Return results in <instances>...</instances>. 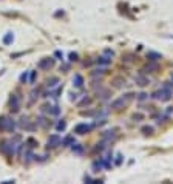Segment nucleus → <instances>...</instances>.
<instances>
[{
	"label": "nucleus",
	"mask_w": 173,
	"mask_h": 184,
	"mask_svg": "<svg viewBox=\"0 0 173 184\" xmlns=\"http://www.w3.org/2000/svg\"><path fill=\"white\" fill-rule=\"evenodd\" d=\"M73 152H76V153H82V147H80L79 144H73Z\"/></svg>",
	"instance_id": "15"
},
{
	"label": "nucleus",
	"mask_w": 173,
	"mask_h": 184,
	"mask_svg": "<svg viewBox=\"0 0 173 184\" xmlns=\"http://www.w3.org/2000/svg\"><path fill=\"white\" fill-rule=\"evenodd\" d=\"M145 97H147V94H145V93H141V94H139V99H141V101H144Z\"/></svg>",
	"instance_id": "21"
},
{
	"label": "nucleus",
	"mask_w": 173,
	"mask_h": 184,
	"mask_svg": "<svg viewBox=\"0 0 173 184\" xmlns=\"http://www.w3.org/2000/svg\"><path fill=\"white\" fill-rule=\"evenodd\" d=\"M125 102H127V101L124 99V97H119V99H116V101L111 104V108H116V110H117V108H121V107L125 105Z\"/></svg>",
	"instance_id": "7"
},
{
	"label": "nucleus",
	"mask_w": 173,
	"mask_h": 184,
	"mask_svg": "<svg viewBox=\"0 0 173 184\" xmlns=\"http://www.w3.org/2000/svg\"><path fill=\"white\" fill-rule=\"evenodd\" d=\"M3 42H5V43H11V42H13V34H8V36L3 39Z\"/></svg>",
	"instance_id": "19"
},
{
	"label": "nucleus",
	"mask_w": 173,
	"mask_h": 184,
	"mask_svg": "<svg viewBox=\"0 0 173 184\" xmlns=\"http://www.w3.org/2000/svg\"><path fill=\"white\" fill-rule=\"evenodd\" d=\"M147 57L150 59V61H158V59H161V54H158V53H148Z\"/></svg>",
	"instance_id": "11"
},
{
	"label": "nucleus",
	"mask_w": 173,
	"mask_h": 184,
	"mask_svg": "<svg viewBox=\"0 0 173 184\" xmlns=\"http://www.w3.org/2000/svg\"><path fill=\"white\" fill-rule=\"evenodd\" d=\"M77 54H76V53H71V54H70V61H77Z\"/></svg>",
	"instance_id": "20"
},
{
	"label": "nucleus",
	"mask_w": 173,
	"mask_h": 184,
	"mask_svg": "<svg viewBox=\"0 0 173 184\" xmlns=\"http://www.w3.org/2000/svg\"><path fill=\"white\" fill-rule=\"evenodd\" d=\"M97 63L108 65V63H111V59H108V57H101V59H97Z\"/></svg>",
	"instance_id": "13"
},
{
	"label": "nucleus",
	"mask_w": 173,
	"mask_h": 184,
	"mask_svg": "<svg viewBox=\"0 0 173 184\" xmlns=\"http://www.w3.org/2000/svg\"><path fill=\"white\" fill-rule=\"evenodd\" d=\"M60 142H62V139L59 135H51V136L48 138V147H57Z\"/></svg>",
	"instance_id": "3"
},
{
	"label": "nucleus",
	"mask_w": 173,
	"mask_h": 184,
	"mask_svg": "<svg viewBox=\"0 0 173 184\" xmlns=\"http://www.w3.org/2000/svg\"><path fill=\"white\" fill-rule=\"evenodd\" d=\"M54 65V59H42V61L39 62V68L40 70H48L51 68Z\"/></svg>",
	"instance_id": "4"
},
{
	"label": "nucleus",
	"mask_w": 173,
	"mask_h": 184,
	"mask_svg": "<svg viewBox=\"0 0 173 184\" xmlns=\"http://www.w3.org/2000/svg\"><path fill=\"white\" fill-rule=\"evenodd\" d=\"M142 132L145 135H151V133H153V128H151V127H142Z\"/></svg>",
	"instance_id": "17"
},
{
	"label": "nucleus",
	"mask_w": 173,
	"mask_h": 184,
	"mask_svg": "<svg viewBox=\"0 0 173 184\" xmlns=\"http://www.w3.org/2000/svg\"><path fill=\"white\" fill-rule=\"evenodd\" d=\"M20 80H22V82H26V74H22L20 76Z\"/></svg>",
	"instance_id": "22"
},
{
	"label": "nucleus",
	"mask_w": 173,
	"mask_h": 184,
	"mask_svg": "<svg viewBox=\"0 0 173 184\" xmlns=\"http://www.w3.org/2000/svg\"><path fill=\"white\" fill-rule=\"evenodd\" d=\"M20 125L23 127V128H26V130H34V125H31V124H30V119H28V118H23V119H22Z\"/></svg>",
	"instance_id": "8"
},
{
	"label": "nucleus",
	"mask_w": 173,
	"mask_h": 184,
	"mask_svg": "<svg viewBox=\"0 0 173 184\" xmlns=\"http://www.w3.org/2000/svg\"><path fill=\"white\" fill-rule=\"evenodd\" d=\"M74 142V138L73 136H67L65 139H62V145H70V144H73Z\"/></svg>",
	"instance_id": "12"
},
{
	"label": "nucleus",
	"mask_w": 173,
	"mask_h": 184,
	"mask_svg": "<svg viewBox=\"0 0 173 184\" xmlns=\"http://www.w3.org/2000/svg\"><path fill=\"white\" fill-rule=\"evenodd\" d=\"M121 162H122V156L119 155V156H117V159H116V164H121Z\"/></svg>",
	"instance_id": "23"
},
{
	"label": "nucleus",
	"mask_w": 173,
	"mask_h": 184,
	"mask_svg": "<svg viewBox=\"0 0 173 184\" xmlns=\"http://www.w3.org/2000/svg\"><path fill=\"white\" fill-rule=\"evenodd\" d=\"M101 167H102V159H101V161H96L94 164H93V169H94V172L101 170Z\"/></svg>",
	"instance_id": "14"
},
{
	"label": "nucleus",
	"mask_w": 173,
	"mask_h": 184,
	"mask_svg": "<svg viewBox=\"0 0 173 184\" xmlns=\"http://www.w3.org/2000/svg\"><path fill=\"white\" fill-rule=\"evenodd\" d=\"M19 108H20V101H19V97L17 96H13L11 97V111H19Z\"/></svg>",
	"instance_id": "6"
},
{
	"label": "nucleus",
	"mask_w": 173,
	"mask_h": 184,
	"mask_svg": "<svg viewBox=\"0 0 173 184\" xmlns=\"http://www.w3.org/2000/svg\"><path fill=\"white\" fill-rule=\"evenodd\" d=\"M136 82H138L139 85H147V84H148V79L144 78V76H139V78H136Z\"/></svg>",
	"instance_id": "10"
},
{
	"label": "nucleus",
	"mask_w": 173,
	"mask_h": 184,
	"mask_svg": "<svg viewBox=\"0 0 173 184\" xmlns=\"http://www.w3.org/2000/svg\"><path fill=\"white\" fill-rule=\"evenodd\" d=\"M172 80H173V74H172Z\"/></svg>",
	"instance_id": "24"
},
{
	"label": "nucleus",
	"mask_w": 173,
	"mask_h": 184,
	"mask_svg": "<svg viewBox=\"0 0 173 184\" xmlns=\"http://www.w3.org/2000/svg\"><path fill=\"white\" fill-rule=\"evenodd\" d=\"M73 82H74L76 87H82V85H84V78H82L80 74H76L74 79H73Z\"/></svg>",
	"instance_id": "9"
},
{
	"label": "nucleus",
	"mask_w": 173,
	"mask_h": 184,
	"mask_svg": "<svg viewBox=\"0 0 173 184\" xmlns=\"http://www.w3.org/2000/svg\"><path fill=\"white\" fill-rule=\"evenodd\" d=\"M57 82H59V79H57V78H53V79L48 80V87H54Z\"/></svg>",
	"instance_id": "16"
},
{
	"label": "nucleus",
	"mask_w": 173,
	"mask_h": 184,
	"mask_svg": "<svg viewBox=\"0 0 173 184\" xmlns=\"http://www.w3.org/2000/svg\"><path fill=\"white\" fill-rule=\"evenodd\" d=\"M0 130L13 133L14 130H15V122H14V119H11V118H0Z\"/></svg>",
	"instance_id": "1"
},
{
	"label": "nucleus",
	"mask_w": 173,
	"mask_h": 184,
	"mask_svg": "<svg viewBox=\"0 0 173 184\" xmlns=\"http://www.w3.org/2000/svg\"><path fill=\"white\" fill-rule=\"evenodd\" d=\"M0 152L5 153V155H8V156H11V155L14 153V144H11V142H2V144H0Z\"/></svg>",
	"instance_id": "2"
},
{
	"label": "nucleus",
	"mask_w": 173,
	"mask_h": 184,
	"mask_svg": "<svg viewBox=\"0 0 173 184\" xmlns=\"http://www.w3.org/2000/svg\"><path fill=\"white\" fill-rule=\"evenodd\" d=\"M93 130V125H86V124H79L77 127H76V133L79 135H85L86 132H91Z\"/></svg>",
	"instance_id": "5"
},
{
	"label": "nucleus",
	"mask_w": 173,
	"mask_h": 184,
	"mask_svg": "<svg viewBox=\"0 0 173 184\" xmlns=\"http://www.w3.org/2000/svg\"><path fill=\"white\" fill-rule=\"evenodd\" d=\"M65 127H67V124H65V121H60L57 124V130H65Z\"/></svg>",
	"instance_id": "18"
}]
</instances>
